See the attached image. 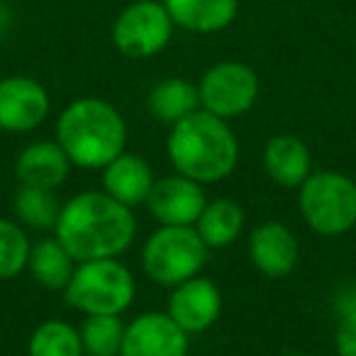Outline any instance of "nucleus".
<instances>
[{
	"label": "nucleus",
	"mask_w": 356,
	"mask_h": 356,
	"mask_svg": "<svg viewBox=\"0 0 356 356\" xmlns=\"http://www.w3.org/2000/svg\"><path fill=\"white\" fill-rule=\"evenodd\" d=\"M54 237L76 261L118 259L137 237L132 208L110 198L105 191H83L61 205Z\"/></svg>",
	"instance_id": "f257e3e1"
},
{
	"label": "nucleus",
	"mask_w": 356,
	"mask_h": 356,
	"mask_svg": "<svg viewBox=\"0 0 356 356\" xmlns=\"http://www.w3.org/2000/svg\"><path fill=\"white\" fill-rule=\"evenodd\" d=\"M166 154L176 173L205 186L232 176L239 161V142L227 120L200 108L171 124Z\"/></svg>",
	"instance_id": "f03ea898"
},
{
	"label": "nucleus",
	"mask_w": 356,
	"mask_h": 356,
	"mask_svg": "<svg viewBox=\"0 0 356 356\" xmlns=\"http://www.w3.org/2000/svg\"><path fill=\"white\" fill-rule=\"evenodd\" d=\"M56 142L69 161L86 171H103L127 147V124L103 98H76L56 120Z\"/></svg>",
	"instance_id": "7ed1b4c3"
},
{
	"label": "nucleus",
	"mask_w": 356,
	"mask_h": 356,
	"mask_svg": "<svg viewBox=\"0 0 356 356\" xmlns=\"http://www.w3.org/2000/svg\"><path fill=\"white\" fill-rule=\"evenodd\" d=\"M64 296L66 302L83 315H122L132 307L137 281L118 259L79 261Z\"/></svg>",
	"instance_id": "20e7f679"
},
{
	"label": "nucleus",
	"mask_w": 356,
	"mask_h": 356,
	"mask_svg": "<svg viewBox=\"0 0 356 356\" xmlns=\"http://www.w3.org/2000/svg\"><path fill=\"white\" fill-rule=\"evenodd\" d=\"M210 249L195 227L161 225L149 234L142 247V268L156 286L176 288L178 283L200 276L208 264Z\"/></svg>",
	"instance_id": "39448f33"
},
{
	"label": "nucleus",
	"mask_w": 356,
	"mask_h": 356,
	"mask_svg": "<svg viewBox=\"0 0 356 356\" xmlns=\"http://www.w3.org/2000/svg\"><path fill=\"white\" fill-rule=\"evenodd\" d=\"M298 205L307 227L322 237H341L356 227V184L346 173H310L298 188Z\"/></svg>",
	"instance_id": "423d86ee"
},
{
	"label": "nucleus",
	"mask_w": 356,
	"mask_h": 356,
	"mask_svg": "<svg viewBox=\"0 0 356 356\" xmlns=\"http://www.w3.org/2000/svg\"><path fill=\"white\" fill-rule=\"evenodd\" d=\"M173 20L161 0H134L115 17V49L127 59H152L161 54L173 37Z\"/></svg>",
	"instance_id": "0eeeda50"
},
{
	"label": "nucleus",
	"mask_w": 356,
	"mask_h": 356,
	"mask_svg": "<svg viewBox=\"0 0 356 356\" xmlns=\"http://www.w3.org/2000/svg\"><path fill=\"white\" fill-rule=\"evenodd\" d=\"M200 108L232 120L249 113L259 98V76L242 61H220L210 66L198 83Z\"/></svg>",
	"instance_id": "6e6552de"
},
{
	"label": "nucleus",
	"mask_w": 356,
	"mask_h": 356,
	"mask_svg": "<svg viewBox=\"0 0 356 356\" xmlns=\"http://www.w3.org/2000/svg\"><path fill=\"white\" fill-rule=\"evenodd\" d=\"M49 110V93L37 79L30 76L0 79V132H32L44 122Z\"/></svg>",
	"instance_id": "1a4fd4ad"
},
{
	"label": "nucleus",
	"mask_w": 356,
	"mask_h": 356,
	"mask_svg": "<svg viewBox=\"0 0 356 356\" xmlns=\"http://www.w3.org/2000/svg\"><path fill=\"white\" fill-rule=\"evenodd\" d=\"M188 334L168 312H142L124 327L120 356H188Z\"/></svg>",
	"instance_id": "9d476101"
},
{
	"label": "nucleus",
	"mask_w": 356,
	"mask_h": 356,
	"mask_svg": "<svg viewBox=\"0 0 356 356\" xmlns=\"http://www.w3.org/2000/svg\"><path fill=\"white\" fill-rule=\"evenodd\" d=\"M166 312L186 334H200L220 320L222 293L210 278L193 276L171 288Z\"/></svg>",
	"instance_id": "9b49d317"
},
{
	"label": "nucleus",
	"mask_w": 356,
	"mask_h": 356,
	"mask_svg": "<svg viewBox=\"0 0 356 356\" xmlns=\"http://www.w3.org/2000/svg\"><path fill=\"white\" fill-rule=\"evenodd\" d=\"M205 203H208V195H205L203 186L181 173H171V176L156 178L144 205L161 225L193 227Z\"/></svg>",
	"instance_id": "f8f14e48"
},
{
	"label": "nucleus",
	"mask_w": 356,
	"mask_h": 356,
	"mask_svg": "<svg viewBox=\"0 0 356 356\" xmlns=\"http://www.w3.org/2000/svg\"><path fill=\"white\" fill-rule=\"evenodd\" d=\"M247 252L254 268L268 278H283L293 273V268L298 266V257H300L296 234L291 232V227L276 220H266L252 229Z\"/></svg>",
	"instance_id": "ddd939ff"
},
{
	"label": "nucleus",
	"mask_w": 356,
	"mask_h": 356,
	"mask_svg": "<svg viewBox=\"0 0 356 356\" xmlns=\"http://www.w3.org/2000/svg\"><path fill=\"white\" fill-rule=\"evenodd\" d=\"M74 163L56 139H37L27 144L15 159V176L22 186L56 191L71 173Z\"/></svg>",
	"instance_id": "4468645a"
},
{
	"label": "nucleus",
	"mask_w": 356,
	"mask_h": 356,
	"mask_svg": "<svg viewBox=\"0 0 356 356\" xmlns=\"http://www.w3.org/2000/svg\"><path fill=\"white\" fill-rule=\"evenodd\" d=\"M154 184H156V176L152 166L147 163V159L137 154L122 152L103 168V191L132 210L147 203Z\"/></svg>",
	"instance_id": "2eb2a0df"
},
{
	"label": "nucleus",
	"mask_w": 356,
	"mask_h": 356,
	"mask_svg": "<svg viewBox=\"0 0 356 356\" xmlns=\"http://www.w3.org/2000/svg\"><path fill=\"white\" fill-rule=\"evenodd\" d=\"M264 168L266 176L281 188H300L312 173V154L296 134H276L264 147Z\"/></svg>",
	"instance_id": "dca6fc26"
},
{
	"label": "nucleus",
	"mask_w": 356,
	"mask_h": 356,
	"mask_svg": "<svg viewBox=\"0 0 356 356\" xmlns=\"http://www.w3.org/2000/svg\"><path fill=\"white\" fill-rule=\"evenodd\" d=\"M173 25L193 35H215L237 17L239 0H161Z\"/></svg>",
	"instance_id": "f3484780"
},
{
	"label": "nucleus",
	"mask_w": 356,
	"mask_h": 356,
	"mask_svg": "<svg viewBox=\"0 0 356 356\" xmlns=\"http://www.w3.org/2000/svg\"><path fill=\"white\" fill-rule=\"evenodd\" d=\"M147 110L154 120L171 127V124L193 115L195 110H200L198 86L186 79H178V76L159 81L147 95Z\"/></svg>",
	"instance_id": "a211bd4d"
},
{
	"label": "nucleus",
	"mask_w": 356,
	"mask_h": 356,
	"mask_svg": "<svg viewBox=\"0 0 356 356\" xmlns=\"http://www.w3.org/2000/svg\"><path fill=\"white\" fill-rule=\"evenodd\" d=\"M195 232L205 242L208 249H227L237 242L244 229V210L232 198H215L208 200L200 213L198 222L193 225Z\"/></svg>",
	"instance_id": "6ab92c4d"
},
{
	"label": "nucleus",
	"mask_w": 356,
	"mask_h": 356,
	"mask_svg": "<svg viewBox=\"0 0 356 356\" xmlns=\"http://www.w3.org/2000/svg\"><path fill=\"white\" fill-rule=\"evenodd\" d=\"M76 259L69 254V249L56 237H44L32 242L30 259H27V271L32 273L40 286L49 291H64L71 281V273L76 268Z\"/></svg>",
	"instance_id": "aec40b11"
},
{
	"label": "nucleus",
	"mask_w": 356,
	"mask_h": 356,
	"mask_svg": "<svg viewBox=\"0 0 356 356\" xmlns=\"http://www.w3.org/2000/svg\"><path fill=\"white\" fill-rule=\"evenodd\" d=\"M61 200L56 198V191L37 188V186H22L15 191L13 210L20 225L40 232H49L56 227V220L61 215Z\"/></svg>",
	"instance_id": "412c9836"
},
{
	"label": "nucleus",
	"mask_w": 356,
	"mask_h": 356,
	"mask_svg": "<svg viewBox=\"0 0 356 356\" xmlns=\"http://www.w3.org/2000/svg\"><path fill=\"white\" fill-rule=\"evenodd\" d=\"M30 356H83L81 332L64 320H47L32 332L27 341Z\"/></svg>",
	"instance_id": "4be33fe9"
},
{
	"label": "nucleus",
	"mask_w": 356,
	"mask_h": 356,
	"mask_svg": "<svg viewBox=\"0 0 356 356\" xmlns=\"http://www.w3.org/2000/svg\"><path fill=\"white\" fill-rule=\"evenodd\" d=\"M124 322L120 315H86L81 341L88 356H120L124 339Z\"/></svg>",
	"instance_id": "5701e85b"
},
{
	"label": "nucleus",
	"mask_w": 356,
	"mask_h": 356,
	"mask_svg": "<svg viewBox=\"0 0 356 356\" xmlns=\"http://www.w3.org/2000/svg\"><path fill=\"white\" fill-rule=\"evenodd\" d=\"M30 237L15 220L0 218V281L20 276L30 259Z\"/></svg>",
	"instance_id": "b1692460"
},
{
	"label": "nucleus",
	"mask_w": 356,
	"mask_h": 356,
	"mask_svg": "<svg viewBox=\"0 0 356 356\" xmlns=\"http://www.w3.org/2000/svg\"><path fill=\"white\" fill-rule=\"evenodd\" d=\"M334 351L337 356H356V307L341 310L334 327Z\"/></svg>",
	"instance_id": "393cba45"
},
{
	"label": "nucleus",
	"mask_w": 356,
	"mask_h": 356,
	"mask_svg": "<svg viewBox=\"0 0 356 356\" xmlns=\"http://www.w3.org/2000/svg\"><path fill=\"white\" fill-rule=\"evenodd\" d=\"M8 27H10V8L0 0V35H6Z\"/></svg>",
	"instance_id": "a878e982"
},
{
	"label": "nucleus",
	"mask_w": 356,
	"mask_h": 356,
	"mask_svg": "<svg viewBox=\"0 0 356 356\" xmlns=\"http://www.w3.org/2000/svg\"><path fill=\"white\" fill-rule=\"evenodd\" d=\"M288 356H307V354H288Z\"/></svg>",
	"instance_id": "bb28decb"
}]
</instances>
